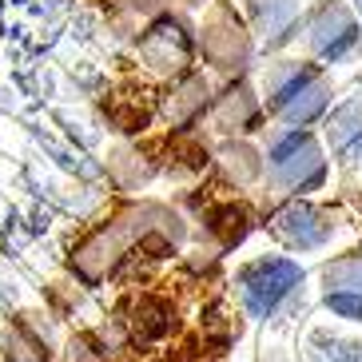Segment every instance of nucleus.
I'll return each mask as SVG.
<instances>
[{"mask_svg":"<svg viewBox=\"0 0 362 362\" xmlns=\"http://www.w3.org/2000/svg\"><path fill=\"white\" fill-rule=\"evenodd\" d=\"M199 48H203V56H207L215 68L231 72V68H243L247 64L251 40H247L239 16H235L227 4H215V8L207 12L203 28H199Z\"/></svg>","mask_w":362,"mask_h":362,"instance_id":"obj_6","label":"nucleus"},{"mask_svg":"<svg viewBox=\"0 0 362 362\" xmlns=\"http://www.w3.org/2000/svg\"><path fill=\"white\" fill-rule=\"evenodd\" d=\"M203 107H207V80L203 76H180L168 92L163 112H168L171 124H192Z\"/></svg>","mask_w":362,"mask_h":362,"instance_id":"obj_8","label":"nucleus"},{"mask_svg":"<svg viewBox=\"0 0 362 362\" xmlns=\"http://www.w3.org/2000/svg\"><path fill=\"white\" fill-rule=\"evenodd\" d=\"M298 283H303L298 263H291V259H255L239 271V298L255 319H267Z\"/></svg>","mask_w":362,"mask_h":362,"instance_id":"obj_2","label":"nucleus"},{"mask_svg":"<svg viewBox=\"0 0 362 362\" xmlns=\"http://www.w3.org/2000/svg\"><path fill=\"white\" fill-rule=\"evenodd\" d=\"M327 307L342 319L362 322V295H354V291H327Z\"/></svg>","mask_w":362,"mask_h":362,"instance_id":"obj_10","label":"nucleus"},{"mask_svg":"<svg viewBox=\"0 0 362 362\" xmlns=\"http://www.w3.org/2000/svg\"><path fill=\"white\" fill-rule=\"evenodd\" d=\"M192 52H195V40L175 16H160L139 36V60L156 76H183V68L192 64Z\"/></svg>","mask_w":362,"mask_h":362,"instance_id":"obj_4","label":"nucleus"},{"mask_svg":"<svg viewBox=\"0 0 362 362\" xmlns=\"http://www.w3.org/2000/svg\"><path fill=\"white\" fill-rule=\"evenodd\" d=\"M267 100H271V107L283 119L307 124V119H315L322 112L327 88L319 84V76L310 72V68L291 64V68H275L271 72V80H267Z\"/></svg>","mask_w":362,"mask_h":362,"instance_id":"obj_3","label":"nucleus"},{"mask_svg":"<svg viewBox=\"0 0 362 362\" xmlns=\"http://www.w3.org/2000/svg\"><path fill=\"white\" fill-rule=\"evenodd\" d=\"M267 160H271V175L287 192H307V187L322 183V156L315 148V139L303 132H287L283 139H275Z\"/></svg>","mask_w":362,"mask_h":362,"instance_id":"obj_5","label":"nucleus"},{"mask_svg":"<svg viewBox=\"0 0 362 362\" xmlns=\"http://www.w3.org/2000/svg\"><path fill=\"white\" fill-rule=\"evenodd\" d=\"M100 358H104V354H100L88 339L72 342V351H68V362H100Z\"/></svg>","mask_w":362,"mask_h":362,"instance_id":"obj_11","label":"nucleus"},{"mask_svg":"<svg viewBox=\"0 0 362 362\" xmlns=\"http://www.w3.org/2000/svg\"><path fill=\"white\" fill-rule=\"evenodd\" d=\"M319 219H327V215H319L315 207H307V203H295V207L275 215V231L283 235L291 247L307 251V247H319L330 235V227H310V223H319Z\"/></svg>","mask_w":362,"mask_h":362,"instance_id":"obj_7","label":"nucleus"},{"mask_svg":"<svg viewBox=\"0 0 362 362\" xmlns=\"http://www.w3.org/2000/svg\"><path fill=\"white\" fill-rule=\"evenodd\" d=\"M255 116H259V104L247 92V84L227 88L223 96L215 100V128H223V132H247V124Z\"/></svg>","mask_w":362,"mask_h":362,"instance_id":"obj_9","label":"nucleus"},{"mask_svg":"<svg viewBox=\"0 0 362 362\" xmlns=\"http://www.w3.org/2000/svg\"><path fill=\"white\" fill-rule=\"evenodd\" d=\"M151 215H156V207H139V211H128V215H119V219H112L107 227H100V231L76 251V259H72L76 271L84 279H92V283L104 279L119 259L128 255V247L136 243V239L151 235V227H156V223H148Z\"/></svg>","mask_w":362,"mask_h":362,"instance_id":"obj_1","label":"nucleus"}]
</instances>
